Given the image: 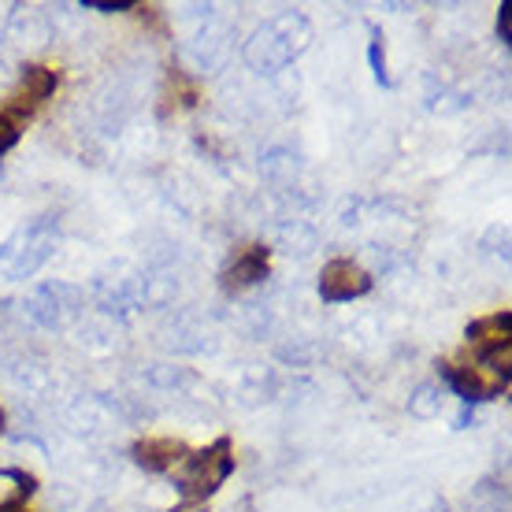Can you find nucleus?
Masks as SVG:
<instances>
[{"label": "nucleus", "instance_id": "11", "mask_svg": "<svg viewBox=\"0 0 512 512\" xmlns=\"http://www.w3.org/2000/svg\"><path fill=\"white\" fill-rule=\"evenodd\" d=\"M30 494H34V475L15 472V468L0 472V512H19Z\"/></svg>", "mask_w": 512, "mask_h": 512}, {"label": "nucleus", "instance_id": "5", "mask_svg": "<svg viewBox=\"0 0 512 512\" xmlns=\"http://www.w3.org/2000/svg\"><path fill=\"white\" fill-rule=\"evenodd\" d=\"M372 290V275L360 268L357 260H346V256H334L327 260L320 271V297L327 305H338V301H353V297H364Z\"/></svg>", "mask_w": 512, "mask_h": 512}, {"label": "nucleus", "instance_id": "16", "mask_svg": "<svg viewBox=\"0 0 512 512\" xmlns=\"http://www.w3.org/2000/svg\"><path fill=\"white\" fill-rule=\"evenodd\" d=\"M171 512H208V509H205V501H182L179 509H171Z\"/></svg>", "mask_w": 512, "mask_h": 512}, {"label": "nucleus", "instance_id": "17", "mask_svg": "<svg viewBox=\"0 0 512 512\" xmlns=\"http://www.w3.org/2000/svg\"><path fill=\"white\" fill-rule=\"evenodd\" d=\"M0 427H4V412H0Z\"/></svg>", "mask_w": 512, "mask_h": 512}, {"label": "nucleus", "instance_id": "15", "mask_svg": "<svg viewBox=\"0 0 512 512\" xmlns=\"http://www.w3.org/2000/svg\"><path fill=\"white\" fill-rule=\"evenodd\" d=\"M498 34H501V45H509L512 34H509V4H501V15H498Z\"/></svg>", "mask_w": 512, "mask_h": 512}, {"label": "nucleus", "instance_id": "8", "mask_svg": "<svg viewBox=\"0 0 512 512\" xmlns=\"http://www.w3.org/2000/svg\"><path fill=\"white\" fill-rule=\"evenodd\" d=\"M472 357H494L501 349H512V312H494L468 327Z\"/></svg>", "mask_w": 512, "mask_h": 512}, {"label": "nucleus", "instance_id": "13", "mask_svg": "<svg viewBox=\"0 0 512 512\" xmlns=\"http://www.w3.org/2000/svg\"><path fill=\"white\" fill-rule=\"evenodd\" d=\"M15 141H19V123L15 119H8L4 112H0V156L12 149Z\"/></svg>", "mask_w": 512, "mask_h": 512}, {"label": "nucleus", "instance_id": "7", "mask_svg": "<svg viewBox=\"0 0 512 512\" xmlns=\"http://www.w3.org/2000/svg\"><path fill=\"white\" fill-rule=\"evenodd\" d=\"M268 268H271V253L264 249V245H242L238 253H234V260L227 264V271H223V290L227 294H242V290H249V286H256L260 279H268Z\"/></svg>", "mask_w": 512, "mask_h": 512}, {"label": "nucleus", "instance_id": "4", "mask_svg": "<svg viewBox=\"0 0 512 512\" xmlns=\"http://www.w3.org/2000/svg\"><path fill=\"white\" fill-rule=\"evenodd\" d=\"M52 249H56V231H52V223L34 219L30 227H23L12 242L0 249V271H8L12 279L34 275V271L52 256Z\"/></svg>", "mask_w": 512, "mask_h": 512}, {"label": "nucleus", "instance_id": "9", "mask_svg": "<svg viewBox=\"0 0 512 512\" xmlns=\"http://www.w3.org/2000/svg\"><path fill=\"white\" fill-rule=\"evenodd\" d=\"M190 449L182 446L179 438H141L134 446V461L145 468V472H175L182 461H186Z\"/></svg>", "mask_w": 512, "mask_h": 512}, {"label": "nucleus", "instance_id": "6", "mask_svg": "<svg viewBox=\"0 0 512 512\" xmlns=\"http://www.w3.org/2000/svg\"><path fill=\"white\" fill-rule=\"evenodd\" d=\"M52 93H56V71H49V67H41V64L23 67V82H19V90L12 93V104H8L4 116L15 119V123L23 127V119L34 116Z\"/></svg>", "mask_w": 512, "mask_h": 512}, {"label": "nucleus", "instance_id": "3", "mask_svg": "<svg viewBox=\"0 0 512 512\" xmlns=\"http://www.w3.org/2000/svg\"><path fill=\"white\" fill-rule=\"evenodd\" d=\"M234 472V449L231 438H216L212 446L197 449V453H186V461L179 464V487L186 501H205L212 498L227 475Z\"/></svg>", "mask_w": 512, "mask_h": 512}, {"label": "nucleus", "instance_id": "10", "mask_svg": "<svg viewBox=\"0 0 512 512\" xmlns=\"http://www.w3.org/2000/svg\"><path fill=\"white\" fill-rule=\"evenodd\" d=\"M201 101V93H197V82H193L186 71H171L167 75V86H164V104H160V112L171 116V112H182V108H193V104Z\"/></svg>", "mask_w": 512, "mask_h": 512}, {"label": "nucleus", "instance_id": "14", "mask_svg": "<svg viewBox=\"0 0 512 512\" xmlns=\"http://www.w3.org/2000/svg\"><path fill=\"white\" fill-rule=\"evenodd\" d=\"M82 8H90V12H130L134 4H130V0H119V4H108V0H82Z\"/></svg>", "mask_w": 512, "mask_h": 512}, {"label": "nucleus", "instance_id": "1", "mask_svg": "<svg viewBox=\"0 0 512 512\" xmlns=\"http://www.w3.org/2000/svg\"><path fill=\"white\" fill-rule=\"evenodd\" d=\"M305 45H308V19L305 15L286 12V15H275L271 23H264L256 30L245 56H249V64L256 71L271 75V71H282L286 64H294L297 56L305 52Z\"/></svg>", "mask_w": 512, "mask_h": 512}, {"label": "nucleus", "instance_id": "2", "mask_svg": "<svg viewBox=\"0 0 512 512\" xmlns=\"http://www.w3.org/2000/svg\"><path fill=\"white\" fill-rule=\"evenodd\" d=\"M442 379H446L464 401H490L509 390V349H501L494 357H472V360H442Z\"/></svg>", "mask_w": 512, "mask_h": 512}, {"label": "nucleus", "instance_id": "12", "mask_svg": "<svg viewBox=\"0 0 512 512\" xmlns=\"http://www.w3.org/2000/svg\"><path fill=\"white\" fill-rule=\"evenodd\" d=\"M368 60H372L375 82H383V86H390V75H386V52H383V34H379V30H372V45H368Z\"/></svg>", "mask_w": 512, "mask_h": 512}]
</instances>
